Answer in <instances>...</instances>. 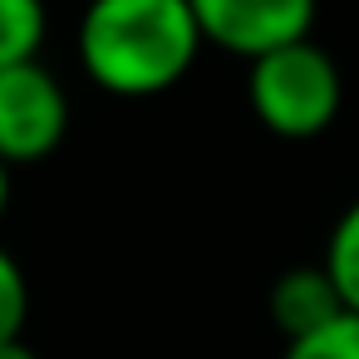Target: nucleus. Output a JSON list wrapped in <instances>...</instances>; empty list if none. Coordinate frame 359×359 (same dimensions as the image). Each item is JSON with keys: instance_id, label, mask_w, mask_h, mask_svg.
I'll use <instances>...</instances> for the list:
<instances>
[{"instance_id": "11", "label": "nucleus", "mask_w": 359, "mask_h": 359, "mask_svg": "<svg viewBox=\"0 0 359 359\" xmlns=\"http://www.w3.org/2000/svg\"><path fill=\"white\" fill-rule=\"evenodd\" d=\"M6 207H11V163L0 158V217H6Z\"/></svg>"}, {"instance_id": "4", "label": "nucleus", "mask_w": 359, "mask_h": 359, "mask_svg": "<svg viewBox=\"0 0 359 359\" xmlns=\"http://www.w3.org/2000/svg\"><path fill=\"white\" fill-rule=\"evenodd\" d=\"M187 6L197 15L202 40L236 60L310 40L320 15V0H187Z\"/></svg>"}, {"instance_id": "8", "label": "nucleus", "mask_w": 359, "mask_h": 359, "mask_svg": "<svg viewBox=\"0 0 359 359\" xmlns=\"http://www.w3.org/2000/svg\"><path fill=\"white\" fill-rule=\"evenodd\" d=\"M280 359H359V315L344 310L325 330H315L305 339H290Z\"/></svg>"}, {"instance_id": "7", "label": "nucleus", "mask_w": 359, "mask_h": 359, "mask_svg": "<svg viewBox=\"0 0 359 359\" xmlns=\"http://www.w3.org/2000/svg\"><path fill=\"white\" fill-rule=\"evenodd\" d=\"M320 266L330 271V280H334L344 310L359 315V197L334 217V226H330V236H325Z\"/></svg>"}, {"instance_id": "1", "label": "nucleus", "mask_w": 359, "mask_h": 359, "mask_svg": "<svg viewBox=\"0 0 359 359\" xmlns=\"http://www.w3.org/2000/svg\"><path fill=\"white\" fill-rule=\"evenodd\" d=\"M202 30L187 0H89L79 15V69L114 99H153L177 89L197 55Z\"/></svg>"}, {"instance_id": "6", "label": "nucleus", "mask_w": 359, "mask_h": 359, "mask_svg": "<svg viewBox=\"0 0 359 359\" xmlns=\"http://www.w3.org/2000/svg\"><path fill=\"white\" fill-rule=\"evenodd\" d=\"M50 35L45 0H0V69L40 60Z\"/></svg>"}, {"instance_id": "10", "label": "nucleus", "mask_w": 359, "mask_h": 359, "mask_svg": "<svg viewBox=\"0 0 359 359\" xmlns=\"http://www.w3.org/2000/svg\"><path fill=\"white\" fill-rule=\"evenodd\" d=\"M0 359H40L30 344H25V334L20 339H0Z\"/></svg>"}, {"instance_id": "5", "label": "nucleus", "mask_w": 359, "mask_h": 359, "mask_svg": "<svg viewBox=\"0 0 359 359\" xmlns=\"http://www.w3.org/2000/svg\"><path fill=\"white\" fill-rule=\"evenodd\" d=\"M266 310H271V325L290 344V339H305V334L325 330L330 320H339L344 300H339V290H334L325 266H290L285 276H276Z\"/></svg>"}, {"instance_id": "2", "label": "nucleus", "mask_w": 359, "mask_h": 359, "mask_svg": "<svg viewBox=\"0 0 359 359\" xmlns=\"http://www.w3.org/2000/svg\"><path fill=\"white\" fill-rule=\"evenodd\" d=\"M339 104H344L339 65L315 40H295L246 60V109L276 138L290 143L320 138L339 118Z\"/></svg>"}, {"instance_id": "3", "label": "nucleus", "mask_w": 359, "mask_h": 359, "mask_svg": "<svg viewBox=\"0 0 359 359\" xmlns=\"http://www.w3.org/2000/svg\"><path fill=\"white\" fill-rule=\"evenodd\" d=\"M69 133V94L40 60L0 69V158L11 168L45 163Z\"/></svg>"}, {"instance_id": "9", "label": "nucleus", "mask_w": 359, "mask_h": 359, "mask_svg": "<svg viewBox=\"0 0 359 359\" xmlns=\"http://www.w3.org/2000/svg\"><path fill=\"white\" fill-rule=\"evenodd\" d=\"M30 320V280L20 261L0 246V339H20Z\"/></svg>"}]
</instances>
